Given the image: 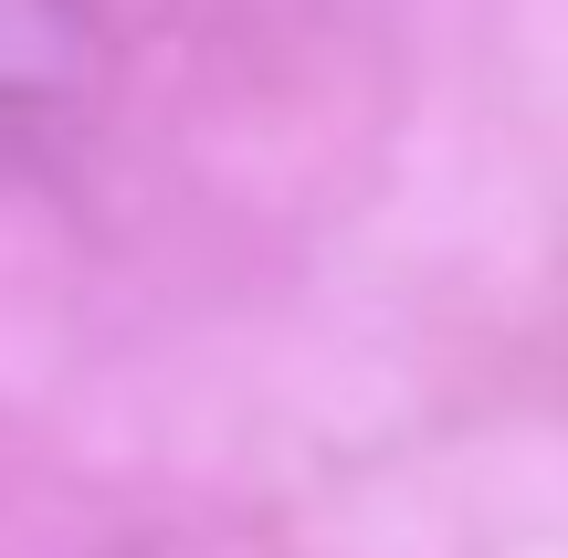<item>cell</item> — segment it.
Masks as SVG:
<instances>
[{"label": "cell", "mask_w": 568, "mask_h": 558, "mask_svg": "<svg viewBox=\"0 0 568 558\" xmlns=\"http://www.w3.org/2000/svg\"><path fill=\"white\" fill-rule=\"evenodd\" d=\"M84 63H95L84 0H0V116L74 95Z\"/></svg>", "instance_id": "obj_1"}]
</instances>
